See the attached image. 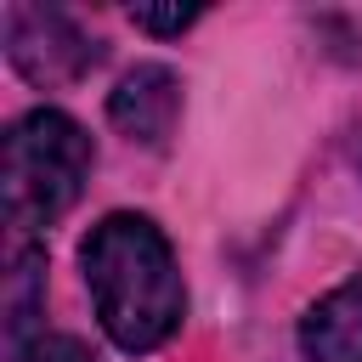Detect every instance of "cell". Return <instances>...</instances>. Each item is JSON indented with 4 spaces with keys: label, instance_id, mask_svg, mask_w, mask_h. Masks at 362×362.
<instances>
[{
    "label": "cell",
    "instance_id": "6da1fadb",
    "mask_svg": "<svg viewBox=\"0 0 362 362\" xmlns=\"http://www.w3.org/2000/svg\"><path fill=\"white\" fill-rule=\"evenodd\" d=\"M79 266H85L96 317L119 351H130V356L158 351L181 328L187 288H181L170 238L147 215H130V209L102 215L79 249Z\"/></svg>",
    "mask_w": 362,
    "mask_h": 362
},
{
    "label": "cell",
    "instance_id": "7a4b0ae2",
    "mask_svg": "<svg viewBox=\"0 0 362 362\" xmlns=\"http://www.w3.org/2000/svg\"><path fill=\"white\" fill-rule=\"evenodd\" d=\"M85 175H90V136L62 107L23 113L0 141V209L17 232L51 226L62 209H74Z\"/></svg>",
    "mask_w": 362,
    "mask_h": 362
},
{
    "label": "cell",
    "instance_id": "3957f363",
    "mask_svg": "<svg viewBox=\"0 0 362 362\" xmlns=\"http://www.w3.org/2000/svg\"><path fill=\"white\" fill-rule=\"evenodd\" d=\"M6 57L34 85L74 79V74H85V62H96L85 34L62 11H45V6H11L6 11Z\"/></svg>",
    "mask_w": 362,
    "mask_h": 362
},
{
    "label": "cell",
    "instance_id": "277c9868",
    "mask_svg": "<svg viewBox=\"0 0 362 362\" xmlns=\"http://www.w3.org/2000/svg\"><path fill=\"white\" fill-rule=\"evenodd\" d=\"M175 113H181V85L170 68L158 62H141L119 79V90L107 96V119L130 136V141H147L158 147L170 130H175Z\"/></svg>",
    "mask_w": 362,
    "mask_h": 362
},
{
    "label": "cell",
    "instance_id": "5b68a950",
    "mask_svg": "<svg viewBox=\"0 0 362 362\" xmlns=\"http://www.w3.org/2000/svg\"><path fill=\"white\" fill-rule=\"evenodd\" d=\"M305 362H362V272L328 288L300 322Z\"/></svg>",
    "mask_w": 362,
    "mask_h": 362
},
{
    "label": "cell",
    "instance_id": "8992f818",
    "mask_svg": "<svg viewBox=\"0 0 362 362\" xmlns=\"http://www.w3.org/2000/svg\"><path fill=\"white\" fill-rule=\"evenodd\" d=\"M40 311H45V255L34 243H23L6 272V356L11 362H23L45 339Z\"/></svg>",
    "mask_w": 362,
    "mask_h": 362
},
{
    "label": "cell",
    "instance_id": "52a82bcc",
    "mask_svg": "<svg viewBox=\"0 0 362 362\" xmlns=\"http://www.w3.org/2000/svg\"><path fill=\"white\" fill-rule=\"evenodd\" d=\"M23 362H96V356H90V345L74 339V334H45Z\"/></svg>",
    "mask_w": 362,
    "mask_h": 362
},
{
    "label": "cell",
    "instance_id": "ba28073f",
    "mask_svg": "<svg viewBox=\"0 0 362 362\" xmlns=\"http://www.w3.org/2000/svg\"><path fill=\"white\" fill-rule=\"evenodd\" d=\"M130 17H136V28H153V34H181L187 23H198V6H181V11H175V6H170V11H153V6H136Z\"/></svg>",
    "mask_w": 362,
    "mask_h": 362
}]
</instances>
